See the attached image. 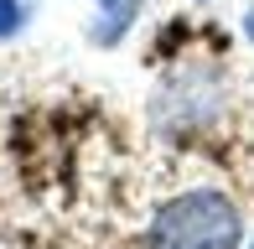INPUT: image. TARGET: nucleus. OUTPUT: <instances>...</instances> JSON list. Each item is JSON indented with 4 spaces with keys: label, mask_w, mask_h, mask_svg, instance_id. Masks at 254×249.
<instances>
[{
    "label": "nucleus",
    "mask_w": 254,
    "mask_h": 249,
    "mask_svg": "<svg viewBox=\"0 0 254 249\" xmlns=\"http://www.w3.org/2000/svg\"><path fill=\"white\" fill-rule=\"evenodd\" d=\"M244 249H254V234H249V244H244Z\"/></svg>",
    "instance_id": "7"
},
{
    "label": "nucleus",
    "mask_w": 254,
    "mask_h": 249,
    "mask_svg": "<svg viewBox=\"0 0 254 249\" xmlns=\"http://www.w3.org/2000/svg\"><path fill=\"white\" fill-rule=\"evenodd\" d=\"M244 208L223 187H182L151 213L145 249H244Z\"/></svg>",
    "instance_id": "1"
},
{
    "label": "nucleus",
    "mask_w": 254,
    "mask_h": 249,
    "mask_svg": "<svg viewBox=\"0 0 254 249\" xmlns=\"http://www.w3.org/2000/svg\"><path fill=\"white\" fill-rule=\"evenodd\" d=\"M31 26V0H0V42H16Z\"/></svg>",
    "instance_id": "4"
},
{
    "label": "nucleus",
    "mask_w": 254,
    "mask_h": 249,
    "mask_svg": "<svg viewBox=\"0 0 254 249\" xmlns=\"http://www.w3.org/2000/svg\"><path fill=\"white\" fill-rule=\"evenodd\" d=\"M135 16H140V0H114V5H94V26H88V42L94 47H120L130 37Z\"/></svg>",
    "instance_id": "3"
},
{
    "label": "nucleus",
    "mask_w": 254,
    "mask_h": 249,
    "mask_svg": "<svg viewBox=\"0 0 254 249\" xmlns=\"http://www.w3.org/2000/svg\"><path fill=\"white\" fill-rule=\"evenodd\" d=\"M94 5H114V0H94Z\"/></svg>",
    "instance_id": "6"
},
{
    "label": "nucleus",
    "mask_w": 254,
    "mask_h": 249,
    "mask_svg": "<svg viewBox=\"0 0 254 249\" xmlns=\"http://www.w3.org/2000/svg\"><path fill=\"white\" fill-rule=\"evenodd\" d=\"M239 26H244V42H249V47H254V0H249V5H244V21H239Z\"/></svg>",
    "instance_id": "5"
},
{
    "label": "nucleus",
    "mask_w": 254,
    "mask_h": 249,
    "mask_svg": "<svg viewBox=\"0 0 254 249\" xmlns=\"http://www.w3.org/2000/svg\"><path fill=\"white\" fill-rule=\"evenodd\" d=\"M202 5H207V0H202Z\"/></svg>",
    "instance_id": "8"
},
{
    "label": "nucleus",
    "mask_w": 254,
    "mask_h": 249,
    "mask_svg": "<svg viewBox=\"0 0 254 249\" xmlns=\"http://www.w3.org/2000/svg\"><path fill=\"white\" fill-rule=\"evenodd\" d=\"M223 109V83H218L213 67H182V73H166L151 99V120L161 135H187L202 130V124L218 120Z\"/></svg>",
    "instance_id": "2"
}]
</instances>
